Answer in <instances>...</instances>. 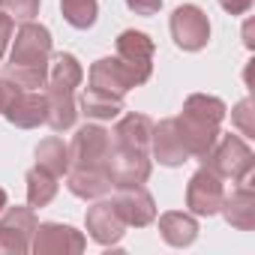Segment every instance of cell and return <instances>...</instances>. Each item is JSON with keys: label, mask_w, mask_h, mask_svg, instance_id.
I'll return each instance as SVG.
<instances>
[{"label": "cell", "mask_w": 255, "mask_h": 255, "mask_svg": "<svg viewBox=\"0 0 255 255\" xmlns=\"http://www.w3.org/2000/svg\"><path fill=\"white\" fill-rule=\"evenodd\" d=\"M48 60H51L48 27L27 21L15 33V45H12L9 66H6L3 78L18 90H39L48 81Z\"/></svg>", "instance_id": "cell-1"}, {"label": "cell", "mask_w": 255, "mask_h": 255, "mask_svg": "<svg viewBox=\"0 0 255 255\" xmlns=\"http://www.w3.org/2000/svg\"><path fill=\"white\" fill-rule=\"evenodd\" d=\"M225 117V102L207 93H192L183 102V114L174 117L177 120V132L183 138V147L189 150V156L204 159L207 150L216 144L219 138V123Z\"/></svg>", "instance_id": "cell-2"}, {"label": "cell", "mask_w": 255, "mask_h": 255, "mask_svg": "<svg viewBox=\"0 0 255 255\" xmlns=\"http://www.w3.org/2000/svg\"><path fill=\"white\" fill-rule=\"evenodd\" d=\"M204 168H210L216 177H228L234 183H243L252 177V165H255V156L249 150V144L237 135H222L216 138V144L207 150V156L201 159Z\"/></svg>", "instance_id": "cell-3"}, {"label": "cell", "mask_w": 255, "mask_h": 255, "mask_svg": "<svg viewBox=\"0 0 255 255\" xmlns=\"http://www.w3.org/2000/svg\"><path fill=\"white\" fill-rule=\"evenodd\" d=\"M111 153V132L102 126H81L69 144V168H105V159Z\"/></svg>", "instance_id": "cell-4"}, {"label": "cell", "mask_w": 255, "mask_h": 255, "mask_svg": "<svg viewBox=\"0 0 255 255\" xmlns=\"http://www.w3.org/2000/svg\"><path fill=\"white\" fill-rule=\"evenodd\" d=\"M105 171L111 177V186H141L150 177V156L147 150H129L111 144V153L105 159Z\"/></svg>", "instance_id": "cell-5"}, {"label": "cell", "mask_w": 255, "mask_h": 255, "mask_svg": "<svg viewBox=\"0 0 255 255\" xmlns=\"http://www.w3.org/2000/svg\"><path fill=\"white\" fill-rule=\"evenodd\" d=\"M36 213L33 207H9L0 216V255H24L30 252L33 231H36Z\"/></svg>", "instance_id": "cell-6"}, {"label": "cell", "mask_w": 255, "mask_h": 255, "mask_svg": "<svg viewBox=\"0 0 255 255\" xmlns=\"http://www.w3.org/2000/svg\"><path fill=\"white\" fill-rule=\"evenodd\" d=\"M117 60L129 69L135 84H144L153 72V39L141 30H123L117 36Z\"/></svg>", "instance_id": "cell-7"}, {"label": "cell", "mask_w": 255, "mask_h": 255, "mask_svg": "<svg viewBox=\"0 0 255 255\" xmlns=\"http://www.w3.org/2000/svg\"><path fill=\"white\" fill-rule=\"evenodd\" d=\"M171 36H174V45L183 48V51H201L210 39V21L204 15L201 6L195 3H183L174 9L171 15Z\"/></svg>", "instance_id": "cell-8"}, {"label": "cell", "mask_w": 255, "mask_h": 255, "mask_svg": "<svg viewBox=\"0 0 255 255\" xmlns=\"http://www.w3.org/2000/svg\"><path fill=\"white\" fill-rule=\"evenodd\" d=\"M3 114L12 126H18V129H36L39 123H45L48 117V96L45 90H18L12 87L6 105H3Z\"/></svg>", "instance_id": "cell-9"}, {"label": "cell", "mask_w": 255, "mask_h": 255, "mask_svg": "<svg viewBox=\"0 0 255 255\" xmlns=\"http://www.w3.org/2000/svg\"><path fill=\"white\" fill-rule=\"evenodd\" d=\"M87 240L81 237V231L60 225V222H42L33 231V243L30 249L36 255H78L84 252Z\"/></svg>", "instance_id": "cell-10"}, {"label": "cell", "mask_w": 255, "mask_h": 255, "mask_svg": "<svg viewBox=\"0 0 255 255\" xmlns=\"http://www.w3.org/2000/svg\"><path fill=\"white\" fill-rule=\"evenodd\" d=\"M222 198H225L222 177H216L210 168H201V171H195V174L189 177V186H186V207H189L195 216H213V213H219Z\"/></svg>", "instance_id": "cell-11"}, {"label": "cell", "mask_w": 255, "mask_h": 255, "mask_svg": "<svg viewBox=\"0 0 255 255\" xmlns=\"http://www.w3.org/2000/svg\"><path fill=\"white\" fill-rule=\"evenodd\" d=\"M132 87H138V84L132 81L129 69L117 57H102L90 66V90H96V93H105L111 99H123Z\"/></svg>", "instance_id": "cell-12"}, {"label": "cell", "mask_w": 255, "mask_h": 255, "mask_svg": "<svg viewBox=\"0 0 255 255\" xmlns=\"http://www.w3.org/2000/svg\"><path fill=\"white\" fill-rule=\"evenodd\" d=\"M150 150L153 159H159V165L177 168L189 159V150L183 147V138L177 132V120L168 117L162 123H153V132H150Z\"/></svg>", "instance_id": "cell-13"}, {"label": "cell", "mask_w": 255, "mask_h": 255, "mask_svg": "<svg viewBox=\"0 0 255 255\" xmlns=\"http://www.w3.org/2000/svg\"><path fill=\"white\" fill-rule=\"evenodd\" d=\"M114 204H117L123 222H126V225H135V228L150 225L153 216H156V201H153V195H150L144 186H123V189L117 192Z\"/></svg>", "instance_id": "cell-14"}, {"label": "cell", "mask_w": 255, "mask_h": 255, "mask_svg": "<svg viewBox=\"0 0 255 255\" xmlns=\"http://www.w3.org/2000/svg\"><path fill=\"white\" fill-rule=\"evenodd\" d=\"M123 228H126V222H123L114 201H99V204H93L87 210V231H90V237L96 243H102V246L120 243Z\"/></svg>", "instance_id": "cell-15"}, {"label": "cell", "mask_w": 255, "mask_h": 255, "mask_svg": "<svg viewBox=\"0 0 255 255\" xmlns=\"http://www.w3.org/2000/svg\"><path fill=\"white\" fill-rule=\"evenodd\" d=\"M228 219V225L240 228V231H252L255 228V192H252V177L240 183V189H234L228 198H222L219 207Z\"/></svg>", "instance_id": "cell-16"}, {"label": "cell", "mask_w": 255, "mask_h": 255, "mask_svg": "<svg viewBox=\"0 0 255 255\" xmlns=\"http://www.w3.org/2000/svg\"><path fill=\"white\" fill-rule=\"evenodd\" d=\"M150 132H153V120L147 114H126L114 126V141L117 147H129V150H150Z\"/></svg>", "instance_id": "cell-17"}, {"label": "cell", "mask_w": 255, "mask_h": 255, "mask_svg": "<svg viewBox=\"0 0 255 255\" xmlns=\"http://www.w3.org/2000/svg\"><path fill=\"white\" fill-rule=\"evenodd\" d=\"M72 93H75V90L45 84V96H48V117H45V123L51 126L54 132H66V129H72L75 120H78V105H75Z\"/></svg>", "instance_id": "cell-18"}, {"label": "cell", "mask_w": 255, "mask_h": 255, "mask_svg": "<svg viewBox=\"0 0 255 255\" xmlns=\"http://www.w3.org/2000/svg\"><path fill=\"white\" fill-rule=\"evenodd\" d=\"M66 186L72 195L87 201V198H102L105 192H111V177L105 168H72Z\"/></svg>", "instance_id": "cell-19"}, {"label": "cell", "mask_w": 255, "mask_h": 255, "mask_svg": "<svg viewBox=\"0 0 255 255\" xmlns=\"http://www.w3.org/2000/svg\"><path fill=\"white\" fill-rule=\"evenodd\" d=\"M159 234H162V240L168 246H189L198 237V222L189 213L171 210V213L159 216Z\"/></svg>", "instance_id": "cell-20"}, {"label": "cell", "mask_w": 255, "mask_h": 255, "mask_svg": "<svg viewBox=\"0 0 255 255\" xmlns=\"http://www.w3.org/2000/svg\"><path fill=\"white\" fill-rule=\"evenodd\" d=\"M84 72H81V63L72 57V54H54L48 60V81L45 84H54V87H66V90H75L81 84Z\"/></svg>", "instance_id": "cell-21"}, {"label": "cell", "mask_w": 255, "mask_h": 255, "mask_svg": "<svg viewBox=\"0 0 255 255\" xmlns=\"http://www.w3.org/2000/svg\"><path fill=\"white\" fill-rule=\"evenodd\" d=\"M57 195V177L45 168H30L27 171V204L30 207H45Z\"/></svg>", "instance_id": "cell-22"}, {"label": "cell", "mask_w": 255, "mask_h": 255, "mask_svg": "<svg viewBox=\"0 0 255 255\" xmlns=\"http://www.w3.org/2000/svg\"><path fill=\"white\" fill-rule=\"evenodd\" d=\"M36 165L45 168V171H51L54 177L66 174L69 171V147L60 138H45L36 147Z\"/></svg>", "instance_id": "cell-23"}, {"label": "cell", "mask_w": 255, "mask_h": 255, "mask_svg": "<svg viewBox=\"0 0 255 255\" xmlns=\"http://www.w3.org/2000/svg\"><path fill=\"white\" fill-rule=\"evenodd\" d=\"M78 108H81V114H87V117H93V120H114V117L123 111V108H120V99H111V96L96 93V90H90V87L81 93Z\"/></svg>", "instance_id": "cell-24"}, {"label": "cell", "mask_w": 255, "mask_h": 255, "mask_svg": "<svg viewBox=\"0 0 255 255\" xmlns=\"http://www.w3.org/2000/svg\"><path fill=\"white\" fill-rule=\"evenodd\" d=\"M63 18L75 30H87L96 24V0H60Z\"/></svg>", "instance_id": "cell-25"}, {"label": "cell", "mask_w": 255, "mask_h": 255, "mask_svg": "<svg viewBox=\"0 0 255 255\" xmlns=\"http://www.w3.org/2000/svg\"><path fill=\"white\" fill-rule=\"evenodd\" d=\"M0 12H3L12 24L15 21L27 24V21H33L39 15V0H0Z\"/></svg>", "instance_id": "cell-26"}, {"label": "cell", "mask_w": 255, "mask_h": 255, "mask_svg": "<svg viewBox=\"0 0 255 255\" xmlns=\"http://www.w3.org/2000/svg\"><path fill=\"white\" fill-rule=\"evenodd\" d=\"M252 102L249 99H243V102H237L234 105V111H231V120H234V126L243 132V135H255V120H252Z\"/></svg>", "instance_id": "cell-27"}, {"label": "cell", "mask_w": 255, "mask_h": 255, "mask_svg": "<svg viewBox=\"0 0 255 255\" xmlns=\"http://www.w3.org/2000/svg\"><path fill=\"white\" fill-rule=\"evenodd\" d=\"M126 6H129L135 15H156L162 0H126Z\"/></svg>", "instance_id": "cell-28"}, {"label": "cell", "mask_w": 255, "mask_h": 255, "mask_svg": "<svg viewBox=\"0 0 255 255\" xmlns=\"http://www.w3.org/2000/svg\"><path fill=\"white\" fill-rule=\"evenodd\" d=\"M219 6L231 15H243V12L252 9V0H219Z\"/></svg>", "instance_id": "cell-29"}, {"label": "cell", "mask_w": 255, "mask_h": 255, "mask_svg": "<svg viewBox=\"0 0 255 255\" xmlns=\"http://www.w3.org/2000/svg\"><path fill=\"white\" fill-rule=\"evenodd\" d=\"M12 39V21L0 12V57H3V51H6V42Z\"/></svg>", "instance_id": "cell-30"}, {"label": "cell", "mask_w": 255, "mask_h": 255, "mask_svg": "<svg viewBox=\"0 0 255 255\" xmlns=\"http://www.w3.org/2000/svg\"><path fill=\"white\" fill-rule=\"evenodd\" d=\"M9 93H12V84L0 75V111H3V105H6V99H9Z\"/></svg>", "instance_id": "cell-31"}, {"label": "cell", "mask_w": 255, "mask_h": 255, "mask_svg": "<svg viewBox=\"0 0 255 255\" xmlns=\"http://www.w3.org/2000/svg\"><path fill=\"white\" fill-rule=\"evenodd\" d=\"M3 207H6V192L0 189V210H3Z\"/></svg>", "instance_id": "cell-32"}]
</instances>
